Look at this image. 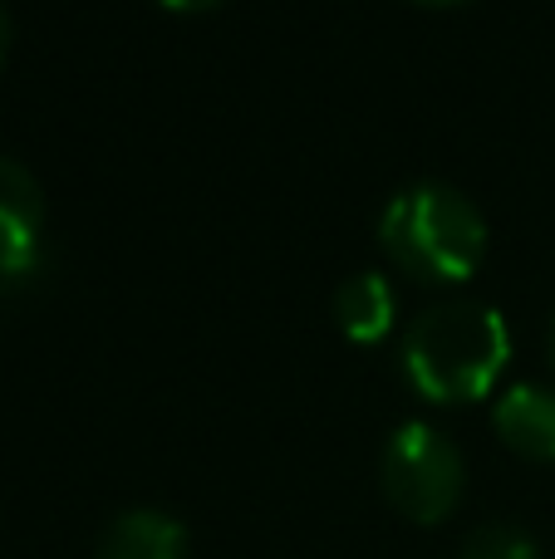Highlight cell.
Segmentation results:
<instances>
[{"label": "cell", "mask_w": 555, "mask_h": 559, "mask_svg": "<svg viewBox=\"0 0 555 559\" xmlns=\"http://www.w3.org/2000/svg\"><path fill=\"white\" fill-rule=\"evenodd\" d=\"M511 358L507 319L477 299H438L403 334V373L428 403H477Z\"/></svg>", "instance_id": "6da1fadb"}, {"label": "cell", "mask_w": 555, "mask_h": 559, "mask_svg": "<svg viewBox=\"0 0 555 559\" xmlns=\"http://www.w3.org/2000/svg\"><path fill=\"white\" fill-rule=\"evenodd\" d=\"M379 246L399 271L428 285H462L487 255V222L448 182H413L379 216Z\"/></svg>", "instance_id": "7a4b0ae2"}, {"label": "cell", "mask_w": 555, "mask_h": 559, "mask_svg": "<svg viewBox=\"0 0 555 559\" xmlns=\"http://www.w3.org/2000/svg\"><path fill=\"white\" fill-rule=\"evenodd\" d=\"M379 481L403 521L438 525L458 511L468 472H462V452L452 447L448 432H438L433 423H403L383 442Z\"/></svg>", "instance_id": "3957f363"}, {"label": "cell", "mask_w": 555, "mask_h": 559, "mask_svg": "<svg viewBox=\"0 0 555 559\" xmlns=\"http://www.w3.org/2000/svg\"><path fill=\"white\" fill-rule=\"evenodd\" d=\"M45 192L25 163L0 153V289L20 295L45 275Z\"/></svg>", "instance_id": "277c9868"}, {"label": "cell", "mask_w": 555, "mask_h": 559, "mask_svg": "<svg viewBox=\"0 0 555 559\" xmlns=\"http://www.w3.org/2000/svg\"><path fill=\"white\" fill-rule=\"evenodd\" d=\"M497 437L531 462H555V393L536 383H511L497 397Z\"/></svg>", "instance_id": "5b68a950"}, {"label": "cell", "mask_w": 555, "mask_h": 559, "mask_svg": "<svg viewBox=\"0 0 555 559\" xmlns=\"http://www.w3.org/2000/svg\"><path fill=\"white\" fill-rule=\"evenodd\" d=\"M94 559H187V531L163 511H123L98 535Z\"/></svg>", "instance_id": "8992f818"}, {"label": "cell", "mask_w": 555, "mask_h": 559, "mask_svg": "<svg viewBox=\"0 0 555 559\" xmlns=\"http://www.w3.org/2000/svg\"><path fill=\"white\" fill-rule=\"evenodd\" d=\"M393 314H399V299H393V285L379 271H359L334 289V324H340L344 338H354V344H379V338H389Z\"/></svg>", "instance_id": "52a82bcc"}, {"label": "cell", "mask_w": 555, "mask_h": 559, "mask_svg": "<svg viewBox=\"0 0 555 559\" xmlns=\"http://www.w3.org/2000/svg\"><path fill=\"white\" fill-rule=\"evenodd\" d=\"M458 559H541V550L521 525H482L468 535Z\"/></svg>", "instance_id": "ba28073f"}, {"label": "cell", "mask_w": 555, "mask_h": 559, "mask_svg": "<svg viewBox=\"0 0 555 559\" xmlns=\"http://www.w3.org/2000/svg\"><path fill=\"white\" fill-rule=\"evenodd\" d=\"M167 10H177V15H202V10H216L222 0H163Z\"/></svg>", "instance_id": "9c48e42d"}, {"label": "cell", "mask_w": 555, "mask_h": 559, "mask_svg": "<svg viewBox=\"0 0 555 559\" xmlns=\"http://www.w3.org/2000/svg\"><path fill=\"white\" fill-rule=\"evenodd\" d=\"M10 39H15V25H10V10L0 5V64H5V55H10Z\"/></svg>", "instance_id": "30bf717a"}, {"label": "cell", "mask_w": 555, "mask_h": 559, "mask_svg": "<svg viewBox=\"0 0 555 559\" xmlns=\"http://www.w3.org/2000/svg\"><path fill=\"white\" fill-rule=\"evenodd\" d=\"M418 5H462V0H418Z\"/></svg>", "instance_id": "8fae6325"}, {"label": "cell", "mask_w": 555, "mask_h": 559, "mask_svg": "<svg viewBox=\"0 0 555 559\" xmlns=\"http://www.w3.org/2000/svg\"><path fill=\"white\" fill-rule=\"evenodd\" d=\"M551 373H555V324H551Z\"/></svg>", "instance_id": "7c38bea8"}]
</instances>
